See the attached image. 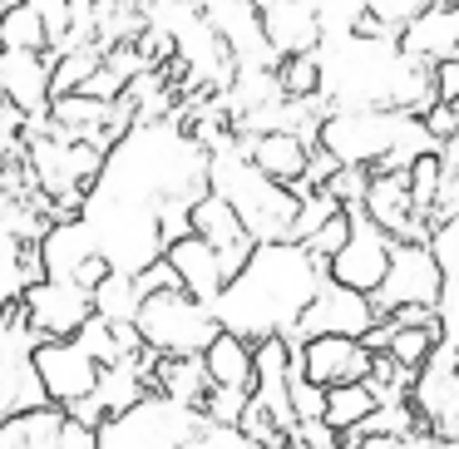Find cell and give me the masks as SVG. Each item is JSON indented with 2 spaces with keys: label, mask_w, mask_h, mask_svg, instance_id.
I'll return each instance as SVG.
<instances>
[{
  "label": "cell",
  "mask_w": 459,
  "mask_h": 449,
  "mask_svg": "<svg viewBox=\"0 0 459 449\" xmlns=\"http://www.w3.org/2000/svg\"><path fill=\"white\" fill-rule=\"evenodd\" d=\"M94 311H100L109 326H134L143 311V291L134 277H109L100 291H94Z\"/></svg>",
  "instance_id": "cell-30"
},
{
  "label": "cell",
  "mask_w": 459,
  "mask_h": 449,
  "mask_svg": "<svg viewBox=\"0 0 459 449\" xmlns=\"http://www.w3.org/2000/svg\"><path fill=\"white\" fill-rule=\"evenodd\" d=\"M380 405H385V395H380L376 385H341V390H326V419L321 425L331 429V435H356L360 425H366L370 415H380Z\"/></svg>",
  "instance_id": "cell-28"
},
{
  "label": "cell",
  "mask_w": 459,
  "mask_h": 449,
  "mask_svg": "<svg viewBox=\"0 0 459 449\" xmlns=\"http://www.w3.org/2000/svg\"><path fill=\"white\" fill-rule=\"evenodd\" d=\"M134 326H139L143 346H149L159 360H203L208 346L222 336L212 307L193 301L188 291H159V297H143V311H139Z\"/></svg>",
  "instance_id": "cell-5"
},
{
  "label": "cell",
  "mask_w": 459,
  "mask_h": 449,
  "mask_svg": "<svg viewBox=\"0 0 459 449\" xmlns=\"http://www.w3.org/2000/svg\"><path fill=\"white\" fill-rule=\"evenodd\" d=\"M435 449H459V445H435Z\"/></svg>",
  "instance_id": "cell-41"
},
{
  "label": "cell",
  "mask_w": 459,
  "mask_h": 449,
  "mask_svg": "<svg viewBox=\"0 0 459 449\" xmlns=\"http://www.w3.org/2000/svg\"><path fill=\"white\" fill-rule=\"evenodd\" d=\"M242 143H247V159L257 163L272 183H281V188H291V193L307 183L311 153H316L307 139H297V134H267V139H242Z\"/></svg>",
  "instance_id": "cell-23"
},
{
  "label": "cell",
  "mask_w": 459,
  "mask_h": 449,
  "mask_svg": "<svg viewBox=\"0 0 459 449\" xmlns=\"http://www.w3.org/2000/svg\"><path fill=\"white\" fill-rule=\"evenodd\" d=\"M193 237H203L212 252L222 257V267H228V281L238 277L242 267L252 262V252H257V242L247 237V228H242V218L228 208L222 198H203L198 208H193Z\"/></svg>",
  "instance_id": "cell-20"
},
{
  "label": "cell",
  "mask_w": 459,
  "mask_h": 449,
  "mask_svg": "<svg viewBox=\"0 0 459 449\" xmlns=\"http://www.w3.org/2000/svg\"><path fill=\"white\" fill-rule=\"evenodd\" d=\"M445 297V267L429 252V242H395V257H390L385 287L370 297L380 321L400 316V311H435Z\"/></svg>",
  "instance_id": "cell-7"
},
{
  "label": "cell",
  "mask_w": 459,
  "mask_h": 449,
  "mask_svg": "<svg viewBox=\"0 0 459 449\" xmlns=\"http://www.w3.org/2000/svg\"><path fill=\"white\" fill-rule=\"evenodd\" d=\"M410 410L435 445H459V346L439 341L429 366L410 385Z\"/></svg>",
  "instance_id": "cell-8"
},
{
  "label": "cell",
  "mask_w": 459,
  "mask_h": 449,
  "mask_svg": "<svg viewBox=\"0 0 459 449\" xmlns=\"http://www.w3.org/2000/svg\"><path fill=\"white\" fill-rule=\"evenodd\" d=\"M257 11L277 60H307L321 50V0H257Z\"/></svg>",
  "instance_id": "cell-17"
},
{
  "label": "cell",
  "mask_w": 459,
  "mask_h": 449,
  "mask_svg": "<svg viewBox=\"0 0 459 449\" xmlns=\"http://www.w3.org/2000/svg\"><path fill=\"white\" fill-rule=\"evenodd\" d=\"M153 395L203 415V405H208V395H212L208 366H203V360H159V370H153Z\"/></svg>",
  "instance_id": "cell-25"
},
{
  "label": "cell",
  "mask_w": 459,
  "mask_h": 449,
  "mask_svg": "<svg viewBox=\"0 0 459 449\" xmlns=\"http://www.w3.org/2000/svg\"><path fill=\"white\" fill-rule=\"evenodd\" d=\"M405 183H410V203H415V212L435 228L439 222V198H445V183H449L445 159H439V153H425V159L405 173Z\"/></svg>",
  "instance_id": "cell-29"
},
{
  "label": "cell",
  "mask_w": 459,
  "mask_h": 449,
  "mask_svg": "<svg viewBox=\"0 0 459 449\" xmlns=\"http://www.w3.org/2000/svg\"><path fill=\"white\" fill-rule=\"evenodd\" d=\"M376 326H380V316H376V307H370V297H360V291H346V287H336V281H326V287L316 291V301L307 307L301 326L291 331L287 346H307V341H321V336L366 341Z\"/></svg>",
  "instance_id": "cell-13"
},
{
  "label": "cell",
  "mask_w": 459,
  "mask_h": 449,
  "mask_svg": "<svg viewBox=\"0 0 459 449\" xmlns=\"http://www.w3.org/2000/svg\"><path fill=\"white\" fill-rule=\"evenodd\" d=\"M435 316H439V336H445L449 346H459V262L445 272V297H439Z\"/></svg>",
  "instance_id": "cell-35"
},
{
  "label": "cell",
  "mask_w": 459,
  "mask_h": 449,
  "mask_svg": "<svg viewBox=\"0 0 459 449\" xmlns=\"http://www.w3.org/2000/svg\"><path fill=\"white\" fill-rule=\"evenodd\" d=\"M341 203L331 198V193H311V198H301V212H297V228H291V242H297V247H307L311 237H316L321 228H326L331 218H341Z\"/></svg>",
  "instance_id": "cell-33"
},
{
  "label": "cell",
  "mask_w": 459,
  "mask_h": 449,
  "mask_svg": "<svg viewBox=\"0 0 459 449\" xmlns=\"http://www.w3.org/2000/svg\"><path fill=\"white\" fill-rule=\"evenodd\" d=\"M420 124H425V134L439 143V149H449V143L459 139V104H455V99H439Z\"/></svg>",
  "instance_id": "cell-38"
},
{
  "label": "cell",
  "mask_w": 459,
  "mask_h": 449,
  "mask_svg": "<svg viewBox=\"0 0 459 449\" xmlns=\"http://www.w3.org/2000/svg\"><path fill=\"white\" fill-rule=\"evenodd\" d=\"M208 419L198 410H183L163 395H149L129 415H114L100 429V449H183Z\"/></svg>",
  "instance_id": "cell-6"
},
{
  "label": "cell",
  "mask_w": 459,
  "mask_h": 449,
  "mask_svg": "<svg viewBox=\"0 0 459 449\" xmlns=\"http://www.w3.org/2000/svg\"><path fill=\"white\" fill-rule=\"evenodd\" d=\"M183 449H262V445H257V439H247L242 429H232V425H212V419H208V425H203Z\"/></svg>",
  "instance_id": "cell-36"
},
{
  "label": "cell",
  "mask_w": 459,
  "mask_h": 449,
  "mask_svg": "<svg viewBox=\"0 0 459 449\" xmlns=\"http://www.w3.org/2000/svg\"><path fill=\"white\" fill-rule=\"evenodd\" d=\"M169 267L178 272L183 291H188L193 301H203V307H212V301L228 291V267H222V257L203 237L173 242V247H169Z\"/></svg>",
  "instance_id": "cell-21"
},
{
  "label": "cell",
  "mask_w": 459,
  "mask_h": 449,
  "mask_svg": "<svg viewBox=\"0 0 459 449\" xmlns=\"http://www.w3.org/2000/svg\"><path fill=\"white\" fill-rule=\"evenodd\" d=\"M208 173L212 153L183 119L134 124L114 143L80 212L114 277L139 281L169 257L173 242L193 237V208L212 193Z\"/></svg>",
  "instance_id": "cell-1"
},
{
  "label": "cell",
  "mask_w": 459,
  "mask_h": 449,
  "mask_svg": "<svg viewBox=\"0 0 459 449\" xmlns=\"http://www.w3.org/2000/svg\"><path fill=\"white\" fill-rule=\"evenodd\" d=\"M104 70V50L100 45H90V50H70V55H60L55 60V99H70V94H80L84 84L94 80V74Z\"/></svg>",
  "instance_id": "cell-31"
},
{
  "label": "cell",
  "mask_w": 459,
  "mask_h": 449,
  "mask_svg": "<svg viewBox=\"0 0 459 449\" xmlns=\"http://www.w3.org/2000/svg\"><path fill=\"white\" fill-rule=\"evenodd\" d=\"M277 80H281V94L297 99V104L321 99V65H316V55H307V60H281Z\"/></svg>",
  "instance_id": "cell-32"
},
{
  "label": "cell",
  "mask_w": 459,
  "mask_h": 449,
  "mask_svg": "<svg viewBox=\"0 0 459 449\" xmlns=\"http://www.w3.org/2000/svg\"><path fill=\"white\" fill-rule=\"evenodd\" d=\"M203 366H208L212 390H232V395H252V390H257V346L242 341V336H228V331H222L208 346Z\"/></svg>",
  "instance_id": "cell-24"
},
{
  "label": "cell",
  "mask_w": 459,
  "mask_h": 449,
  "mask_svg": "<svg viewBox=\"0 0 459 449\" xmlns=\"http://www.w3.org/2000/svg\"><path fill=\"white\" fill-rule=\"evenodd\" d=\"M0 55H50L40 0H11V11L0 21Z\"/></svg>",
  "instance_id": "cell-26"
},
{
  "label": "cell",
  "mask_w": 459,
  "mask_h": 449,
  "mask_svg": "<svg viewBox=\"0 0 459 449\" xmlns=\"http://www.w3.org/2000/svg\"><path fill=\"white\" fill-rule=\"evenodd\" d=\"M203 15H208V25L222 35V45H228L238 70H277L281 65L277 55H272L267 35H262L257 5H247V0H212V5H203Z\"/></svg>",
  "instance_id": "cell-16"
},
{
  "label": "cell",
  "mask_w": 459,
  "mask_h": 449,
  "mask_svg": "<svg viewBox=\"0 0 459 449\" xmlns=\"http://www.w3.org/2000/svg\"><path fill=\"white\" fill-rule=\"evenodd\" d=\"M35 376H40L45 400L55 410H74L84 400H94V390L104 380V366L80 341H40V350H35Z\"/></svg>",
  "instance_id": "cell-11"
},
{
  "label": "cell",
  "mask_w": 459,
  "mask_h": 449,
  "mask_svg": "<svg viewBox=\"0 0 459 449\" xmlns=\"http://www.w3.org/2000/svg\"><path fill=\"white\" fill-rule=\"evenodd\" d=\"M341 449H405V439H390V435H351V445Z\"/></svg>",
  "instance_id": "cell-39"
},
{
  "label": "cell",
  "mask_w": 459,
  "mask_h": 449,
  "mask_svg": "<svg viewBox=\"0 0 459 449\" xmlns=\"http://www.w3.org/2000/svg\"><path fill=\"white\" fill-rule=\"evenodd\" d=\"M346 242H351V212H341V218H331L326 228H321L316 237L307 242V252H311L316 262H326V272H331V262L346 252Z\"/></svg>",
  "instance_id": "cell-34"
},
{
  "label": "cell",
  "mask_w": 459,
  "mask_h": 449,
  "mask_svg": "<svg viewBox=\"0 0 459 449\" xmlns=\"http://www.w3.org/2000/svg\"><path fill=\"white\" fill-rule=\"evenodd\" d=\"M326 281H331L326 262H316L307 247L272 242V247L252 252V262L228 281V291L212 301V316L228 336H242L252 346L291 341V331L301 326L307 307L316 301V291Z\"/></svg>",
  "instance_id": "cell-3"
},
{
  "label": "cell",
  "mask_w": 459,
  "mask_h": 449,
  "mask_svg": "<svg viewBox=\"0 0 459 449\" xmlns=\"http://www.w3.org/2000/svg\"><path fill=\"white\" fill-rule=\"evenodd\" d=\"M326 193L341 203V208H360L370 193V168H341L336 178L326 183Z\"/></svg>",
  "instance_id": "cell-37"
},
{
  "label": "cell",
  "mask_w": 459,
  "mask_h": 449,
  "mask_svg": "<svg viewBox=\"0 0 459 449\" xmlns=\"http://www.w3.org/2000/svg\"><path fill=\"white\" fill-rule=\"evenodd\" d=\"M35 350H40V336L30 331V321L21 311L0 316V425L21 410L50 405L40 376H35Z\"/></svg>",
  "instance_id": "cell-9"
},
{
  "label": "cell",
  "mask_w": 459,
  "mask_h": 449,
  "mask_svg": "<svg viewBox=\"0 0 459 449\" xmlns=\"http://www.w3.org/2000/svg\"><path fill=\"white\" fill-rule=\"evenodd\" d=\"M50 84H55L50 55H0V90H5L15 114H25V124L50 119V104H55Z\"/></svg>",
  "instance_id": "cell-18"
},
{
  "label": "cell",
  "mask_w": 459,
  "mask_h": 449,
  "mask_svg": "<svg viewBox=\"0 0 459 449\" xmlns=\"http://www.w3.org/2000/svg\"><path fill=\"white\" fill-rule=\"evenodd\" d=\"M297 350V370L321 390H341V385H366L370 370H376V350L366 341H346V336H321L307 341Z\"/></svg>",
  "instance_id": "cell-15"
},
{
  "label": "cell",
  "mask_w": 459,
  "mask_h": 449,
  "mask_svg": "<svg viewBox=\"0 0 459 449\" xmlns=\"http://www.w3.org/2000/svg\"><path fill=\"white\" fill-rule=\"evenodd\" d=\"M351 212V242L336 262H331V281L346 291H360V297H376L385 287L390 257H395V237H390L380 222L366 218V208H346Z\"/></svg>",
  "instance_id": "cell-10"
},
{
  "label": "cell",
  "mask_w": 459,
  "mask_h": 449,
  "mask_svg": "<svg viewBox=\"0 0 459 449\" xmlns=\"http://www.w3.org/2000/svg\"><path fill=\"white\" fill-rule=\"evenodd\" d=\"M21 316L30 321V331L40 341H74L100 311H94V291L65 287V281H40V287L25 291Z\"/></svg>",
  "instance_id": "cell-14"
},
{
  "label": "cell",
  "mask_w": 459,
  "mask_h": 449,
  "mask_svg": "<svg viewBox=\"0 0 459 449\" xmlns=\"http://www.w3.org/2000/svg\"><path fill=\"white\" fill-rule=\"evenodd\" d=\"M45 281V262H40V242H21L15 232L0 228V316L21 311L25 291Z\"/></svg>",
  "instance_id": "cell-22"
},
{
  "label": "cell",
  "mask_w": 459,
  "mask_h": 449,
  "mask_svg": "<svg viewBox=\"0 0 459 449\" xmlns=\"http://www.w3.org/2000/svg\"><path fill=\"white\" fill-rule=\"evenodd\" d=\"M40 262H45V281H65V287H84V291H100L104 281L114 277L109 262L100 257L90 228L80 218L74 222H55L40 242Z\"/></svg>",
  "instance_id": "cell-12"
},
{
  "label": "cell",
  "mask_w": 459,
  "mask_h": 449,
  "mask_svg": "<svg viewBox=\"0 0 459 449\" xmlns=\"http://www.w3.org/2000/svg\"><path fill=\"white\" fill-rule=\"evenodd\" d=\"M65 435V410L40 405V410H21L0 425V449H60Z\"/></svg>",
  "instance_id": "cell-27"
},
{
  "label": "cell",
  "mask_w": 459,
  "mask_h": 449,
  "mask_svg": "<svg viewBox=\"0 0 459 449\" xmlns=\"http://www.w3.org/2000/svg\"><path fill=\"white\" fill-rule=\"evenodd\" d=\"M410 60L429 65V70H445L459 60V0H429V11L400 35Z\"/></svg>",
  "instance_id": "cell-19"
},
{
  "label": "cell",
  "mask_w": 459,
  "mask_h": 449,
  "mask_svg": "<svg viewBox=\"0 0 459 449\" xmlns=\"http://www.w3.org/2000/svg\"><path fill=\"white\" fill-rule=\"evenodd\" d=\"M5 11H11V0H0V21H5Z\"/></svg>",
  "instance_id": "cell-40"
},
{
  "label": "cell",
  "mask_w": 459,
  "mask_h": 449,
  "mask_svg": "<svg viewBox=\"0 0 459 449\" xmlns=\"http://www.w3.org/2000/svg\"><path fill=\"white\" fill-rule=\"evenodd\" d=\"M321 65V99L331 109H395L425 119L439 104L435 70L410 60L395 35L356 30L326 35L316 50Z\"/></svg>",
  "instance_id": "cell-2"
},
{
  "label": "cell",
  "mask_w": 459,
  "mask_h": 449,
  "mask_svg": "<svg viewBox=\"0 0 459 449\" xmlns=\"http://www.w3.org/2000/svg\"><path fill=\"white\" fill-rule=\"evenodd\" d=\"M212 198H222L232 212L242 218L247 237L257 247H272V242H291V228H297L301 198L281 183H272L257 163L247 159V143L232 134L228 143L212 149V173H208Z\"/></svg>",
  "instance_id": "cell-4"
}]
</instances>
